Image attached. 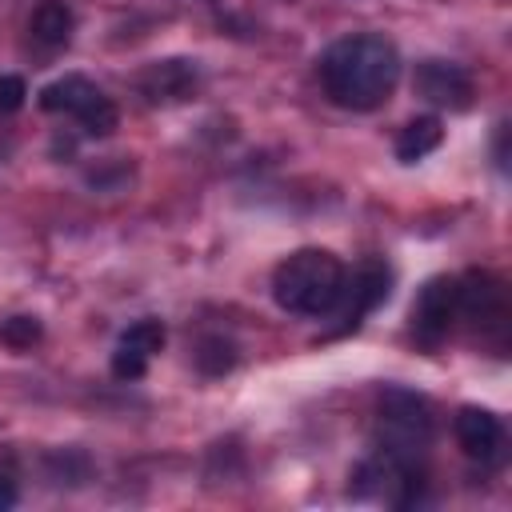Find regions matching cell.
I'll return each instance as SVG.
<instances>
[{
    "label": "cell",
    "mask_w": 512,
    "mask_h": 512,
    "mask_svg": "<svg viewBox=\"0 0 512 512\" xmlns=\"http://www.w3.org/2000/svg\"><path fill=\"white\" fill-rule=\"evenodd\" d=\"M344 264L324 248H300L272 272V296L292 316H328L340 308L344 292Z\"/></svg>",
    "instance_id": "7a4b0ae2"
},
{
    "label": "cell",
    "mask_w": 512,
    "mask_h": 512,
    "mask_svg": "<svg viewBox=\"0 0 512 512\" xmlns=\"http://www.w3.org/2000/svg\"><path fill=\"white\" fill-rule=\"evenodd\" d=\"M104 92L88 80V76H60V80H52L44 92H40V108L44 112H72V116H80L84 108H92L96 100H100Z\"/></svg>",
    "instance_id": "8fae6325"
},
{
    "label": "cell",
    "mask_w": 512,
    "mask_h": 512,
    "mask_svg": "<svg viewBox=\"0 0 512 512\" xmlns=\"http://www.w3.org/2000/svg\"><path fill=\"white\" fill-rule=\"evenodd\" d=\"M440 140H444L440 116H416V120H408V124L400 128V136H396V156H400L404 164H416V160H424L432 148H440Z\"/></svg>",
    "instance_id": "4fadbf2b"
},
{
    "label": "cell",
    "mask_w": 512,
    "mask_h": 512,
    "mask_svg": "<svg viewBox=\"0 0 512 512\" xmlns=\"http://www.w3.org/2000/svg\"><path fill=\"white\" fill-rule=\"evenodd\" d=\"M12 504H16V480L0 476V512H8Z\"/></svg>",
    "instance_id": "e0dca14e"
},
{
    "label": "cell",
    "mask_w": 512,
    "mask_h": 512,
    "mask_svg": "<svg viewBox=\"0 0 512 512\" xmlns=\"http://www.w3.org/2000/svg\"><path fill=\"white\" fill-rule=\"evenodd\" d=\"M416 92H420L428 104H436V108L460 112V108L472 104L476 84H472L468 68L456 64V60H424V64L416 68Z\"/></svg>",
    "instance_id": "5b68a950"
},
{
    "label": "cell",
    "mask_w": 512,
    "mask_h": 512,
    "mask_svg": "<svg viewBox=\"0 0 512 512\" xmlns=\"http://www.w3.org/2000/svg\"><path fill=\"white\" fill-rule=\"evenodd\" d=\"M452 428H456V444L464 448L468 460H480V464L500 460V452H504V424H500V416H492L488 408H460Z\"/></svg>",
    "instance_id": "9c48e42d"
},
{
    "label": "cell",
    "mask_w": 512,
    "mask_h": 512,
    "mask_svg": "<svg viewBox=\"0 0 512 512\" xmlns=\"http://www.w3.org/2000/svg\"><path fill=\"white\" fill-rule=\"evenodd\" d=\"M380 448L396 460H416L424 456V448L432 444V404L420 392L408 388H384L380 392Z\"/></svg>",
    "instance_id": "3957f363"
},
{
    "label": "cell",
    "mask_w": 512,
    "mask_h": 512,
    "mask_svg": "<svg viewBox=\"0 0 512 512\" xmlns=\"http://www.w3.org/2000/svg\"><path fill=\"white\" fill-rule=\"evenodd\" d=\"M200 84V68L196 60H156L140 72V92L152 100V104H176V100H188Z\"/></svg>",
    "instance_id": "30bf717a"
},
{
    "label": "cell",
    "mask_w": 512,
    "mask_h": 512,
    "mask_svg": "<svg viewBox=\"0 0 512 512\" xmlns=\"http://www.w3.org/2000/svg\"><path fill=\"white\" fill-rule=\"evenodd\" d=\"M24 96H28V84H24L20 76L4 72V76H0V112H16V108L24 104Z\"/></svg>",
    "instance_id": "2e32d148"
},
{
    "label": "cell",
    "mask_w": 512,
    "mask_h": 512,
    "mask_svg": "<svg viewBox=\"0 0 512 512\" xmlns=\"http://www.w3.org/2000/svg\"><path fill=\"white\" fill-rule=\"evenodd\" d=\"M456 308L476 328H500L504 316H508L504 284L488 272H468L464 280H456Z\"/></svg>",
    "instance_id": "8992f818"
},
{
    "label": "cell",
    "mask_w": 512,
    "mask_h": 512,
    "mask_svg": "<svg viewBox=\"0 0 512 512\" xmlns=\"http://www.w3.org/2000/svg\"><path fill=\"white\" fill-rule=\"evenodd\" d=\"M40 336H44V328H40L36 316H8V320L0 324V340H4L8 348H16V352L32 348Z\"/></svg>",
    "instance_id": "9a60e30c"
},
{
    "label": "cell",
    "mask_w": 512,
    "mask_h": 512,
    "mask_svg": "<svg viewBox=\"0 0 512 512\" xmlns=\"http://www.w3.org/2000/svg\"><path fill=\"white\" fill-rule=\"evenodd\" d=\"M232 364H236V344H232V340H224V336H204V340L196 344V368H200L204 376H224Z\"/></svg>",
    "instance_id": "5bb4252c"
},
{
    "label": "cell",
    "mask_w": 512,
    "mask_h": 512,
    "mask_svg": "<svg viewBox=\"0 0 512 512\" xmlns=\"http://www.w3.org/2000/svg\"><path fill=\"white\" fill-rule=\"evenodd\" d=\"M164 340H168V332H164L160 320H136L120 336V344L112 352V376L116 380H140L144 368H148V360L164 348Z\"/></svg>",
    "instance_id": "ba28073f"
},
{
    "label": "cell",
    "mask_w": 512,
    "mask_h": 512,
    "mask_svg": "<svg viewBox=\"0 0 512 512\" xmlns=\"http://www.w3.org/2000/svg\"><path fill=\"white\" fill-rule=\"evenodd\" d=\"M460 308H456V280L452 276H432L416 304H412V336L420 348H440L456 324Z\"/></svg>",
    "instance_id": "277c9868"
},
{
    "label": "cell",
    "mask_w": 512,
    "mask_h": 512,
    "mask_svg": "<svg viewBox=\"0 0 512 512\" xmlns=\"http://www.w3.org/2000/svg\"><path fill=\"white\" fill-rule=\"evenodd\" d=\"M388 288H392V272L380 264V260H368L360 264V272L352 280H344V292H340V304H344V324L340 332H356L364 324V316L388 300Z\"/></svg>",
    "instance_id": "52a82bcc"
},
{
    "label": "cell",
    "mask_w": 512,
    "mask_h": 512,
    "mask_svg": "<svg viewBox=\"0 0 512 512\" xmlns=\"http://www.w3.org/2000/svg\"><path fill=\"white\" fill-rule=\"evenodd\" d=\"M72 24H76V16H72V8H68L64 0H40V4L32 8V16H28V32H32L44 48L68 44V40H72Z\"/></svg>",
    "instance_id": "7c38bea8"
},
{
    "label": "cell",
    "mask_w": 512,
    "mask_h": 512,
    "mask_svg": "<svg viewBox=\"0 0 512 512\" xmlns=\"http://www.w3.org/2000/svg\"><path fill=\"white\" fill-rule=\"evenodd\" d=\"M400 80V52L392 40L376 32H356L336 40L320 56V84L332 96V104L352 112L380 108Z\"/></svg>",
    "instance_id": "6da1fadb"
}]
</instances>
